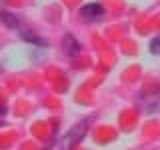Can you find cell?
<instances>
[{
	"label": "cell",
	"mask_w": 160,
	"mask_h": 150,
	"mask_svg": "<svg viewBox=\"0 0 160 150\" xmlns=\"http://www.w3.org/2000/svg\"><path fill=\"white\" fill-rule=\"evenodd\" d=\"M150 52H152V54H160V34L150 40Z\"/></svg>",
	"instance_id": "5b68a950"
},
{
	"label": "cell",
	"mask_w": 160,
	"mask_h": 150,
	"mask_svg": "<svg viewBox=\"0 0 160 150\" xmlns=\"http://www.w3.org/2000/svg\"><path fill=\"white\" fill-rule=\"evenodd\" d=\"M104 14V8L102 4L98 2H92V4H84L82 8H80V16H84L86 20H96Z\"/></svg>",
	"instance_id": "6da1fadb"
},
{
	"label": "cell",
	"mask_w": 160,
	"mask_h": 150,
	"mask_svg": "<svg viewBox=\"0 0 160 150\" xmlns=\"http://www.w3.org/2000/svg\"><path fill=\"white\" fill-rule=\"evenodd\" d=\"M84 126H86V124H78V126H74V130L66 136V142H68L66 150H70V148L74 146V142H76L78 138H82V136H84V132H86V128H84Z\"/></svg>",
	"instance_id": "7a4b0ae2"
},
{
	"label": "cell",
	"mask_w": 160,
	"mask_h": 150,
	"mask_svg": "<svg viewBox=\"0 0 160 150\" xmlns=\"http://www.w3.org/2000/svg\"><path fill=\"white\" fill-rule=\"evenodd\" d=\"M0 116H4V106L0 104Z\"/></svg>",
	"instance_id": "8992f818"
},
{
	"label": "cell",
	"mask_w": 160,
	"mask_h": 150,
	"mask_svg": "<svg viewBox=\"0 0 160 150\" xmlns=\"http://www.w3.org/2000/svg\"><path fill=\"white\" fill-rule=\"evenodd\" d=\"M64 50L70 54V56H76V54L80 52V42H76L74 40V36H64Z\"/></svg>",
	"instance_id": "3957f363"
},
{
	"label": "cell",
	"mask_w": 160,
	"mask_h": 150,
	"mask_svg": "<svg viewBox=\"0 0 160 150\" xmlns=\"http://www.w3.org/2000/svg\"><path fill=\"white\" fill-rule=\"evenodd\" d=\"M0 20H2L8 28H20L18 18L14 16V14H10V12H0Z\"/></svg>",
	"instance_id": "277c9868"
}]
</instances>
